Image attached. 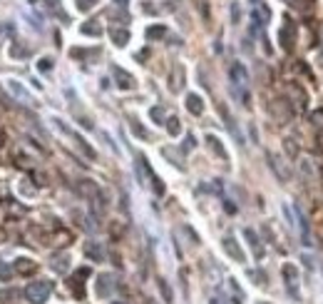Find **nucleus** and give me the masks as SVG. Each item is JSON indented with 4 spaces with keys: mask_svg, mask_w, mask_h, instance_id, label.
<instances>
[{
    "mask_svg": "<svg viewBox=\"0 0 323 304\" xmlns=\"http://www.w3.org/2000/svg\"><path fill=\"white\" fill-rule=\"evenodd\" d=\"M50 292H53V282H48V279H37V282H30V284H27L25 297H27L30 304H43V302H48Z\"/></svg>",
    "mask_w": 323,
    "mask_h": 304,
    "instance_id": "obj_1",
    "label": "nucleus"
},
{
    "mask_svg": "<svg viewBox=\"0 0 323 304\" xmlns=\"http://www.w3.org/2000/svg\"><path fill=\"white\" fill-rule=\"evenodd\" d=\"M53 125H55V127H57V130H60V132L65 135V137H70V140L75 142V147H77L80 152H82L85 157L95 160V150H92V147H90V145H87V142H85L82 137H80V135H77L75 130H70V127H67V125H65V122H62L60 118H53Z\"/></svg>",
    "mask_w": 323,
    "mask_h": 304,
    "instance_id": "obj_2",
    "label": "nucleus"
},
{
    "mask_svg": "<svg viewBox=\"0 0 323 304\" xmlns=\"http://www.w3.org/2000/svg\"><path fill=\"white\" fill-rule=\"evenodd\" d=\"M266 160H269L271 170L276 172V177H278L281 182H289V180H291V170L284 165V160H281V157H276L273 152H269V155H266Z\"/></svg>",
    "mask_w": 323,
    "mask_h": 304,
    "instance_id": "obj_3",
    "label": "nucleus"
},
{
    "mask_svg": "<svg viewBox=\"0 0 323 304\" xmlns=\"http://www.w3.org/2000/svg\"><path fill=\"white\" fill-rule=\"evenodd\" d=\"M112 292H114V277L112 274H100L97 282H95V294L100 299H107Z\"/></svg>",
    "mask_w": 323,
    "mask_h": 304,
    "instance_id": "obj_4",
    "label": "nucleus"
},
{
    "mask_svg": "<svg viewBox=\"0 0 323 304\" xmlns=\"http://www.w3.org/2000/svg\"><path fill=\"white\" fill-rule=\"evenodd\" d=\"M284 279H286V289L291 292V297H298V272L294 264H284Z\"/></svg>",
    "mask_w": 323,
    "mask_h": 304,
    "instance_id": "obj_5",
    "label": "nucleus"
},
{
    "mask_svg": "<svg viewBox=\"0 0 323 304\" xmlns=\"http://www.w3.org/2000/svg\"><path fill=\"white\" fill-rule=\"evenodd\" d=\"M112 75H114V80H117V85L122 88V90H130V88H135V78L127 72V70H122V67H112Z\"/></svg>",
    "mask_w": 323,
    "mask_h": 304,
    "instance_id": "obj_6",
    "label": "nucleus"
},
{
    "mask_svg": "<svg viewBox=\"0 0 323 304\" xmlns=\"http://www.w3.org/2000/svg\"><path fill=\"white\" fill-rule=\"evenodd\" d=\"M224 252H226L231 259H236V262H244V259H246L244 249L239 247V242H236L234 237H226V240H224Z\"/></svg>",
    "mask_w": 323,
    "mask_h": 304,
    "instance_id": "obj_7",
    "label": "nucleus"
},
{
    "mask_svg": "<svg viewBox=\"0 0 323 304\" xmlns=\"http://www.w3.org/2000/svg\"><path fill=\"white\" fill-rule=\"evenodd\" d=\"M231 80L236 83V88H246L249 85V75H246V70H244V65H241V62L231 65Z\"/></svg>",
    "mask_w": 323,
    "mask_h": 304,
    "instance_id": "obj_8",
    "label": "nucleus"
},
{
    "mask_svg": "<svg viewBox=\"0 0 323 304\" xmlns=\"http://www.w3.org/2000/svg\"><path fill=\"white\" fill-rule=\"evenodd\" d=\"M296 219H298V227H301V240H303V244L311 247V244H313V242H311V227H308V219H306V214L301 212V207H296Z\"/></svg>",
    "mask_w": 323,
    "mask_h": 304,
    "instance_id": "obj_9",
    "label": "nucleus"
},
{
    "mask_svg": "<svg viewBox=\"0 0 323 304\" xmlns=\"http://www.w3.org/2000/svg\"><path fill=\"white\" fill-rule=\"evenodd\" d=\"M50 267H53L57 274H65V272H67V267H70V254H67V252L55 254V257L50 259Z\"/></svg>",
    "mask_w": 323,
    "mask_h": 304,
    "instance_id": "obj_10",
    "label": "nucleus"
},
{
    "mask_svg": "<svg viewBox=\"0 0 323 304\" xmlns=\"http://www.w3.org/2000/svg\"><path fill=\"white\" fill-rule=\"evenodd\" d=\"M187 110L191 112V115H201V112H204V100H201L196 92L187 95Z\"/></svg>",
    "mask_w": 323,
    "mask_h": 304,
    "instance_id": "obj_11",
    "label": "nucleus"
},
{
    "mask_svg": "<svg viewBox=\"0 0 323 304\" xmlns=\"http://www.w3.org/2000/svg\"><path fill=\"white\" fill-rule=\"evenodd\" d=\"M244 237L249 240V244H251V249H254V254L261 259L264 257V247H261V240L256 237V232L254 230H244Z\"/></svg>",
    "mask_w": 323,
    "mask_h": 304,
    "instance_id": "obj_12",
    "label": "nucleus"
},
{
    "mask_svg": "<svg viewBox=\"0 0 323 304\" xmlns=\"http://www.w3.org/2000/svg\"><path fill=\"white\" fill-rule=\"evenodd\" d=\"M85 274H87V270L82 267V270H80V272H77V274H75V277H72V279L67 282V284L72 287V292H75V297H80V299H82V294H85V292H82V282H80V279H82Z\"/></svg>",
    "mask_w": 323,
    "mask_h": 304,
    "instance_id": "obj_13",
    "label": "nucleus"
},
{
    "mask_svg": "<svg viewBox=\"0 0 323 304\" xmlns=\"http://www.w3.org/2000/svg\"><path fill=\"white\" fill-rule=\"evenodd\" d=\"M35 270H37V264H35L32 259H25V257H23V259L15 262V272H18V274H32Z\"/></svg>",
    "mask_w": 323,
    "mask_h": 304,
    "instance_id": "obj_14",
    "label": "nucleus"
},
{
    "mask_svg": "<svg viewBox=\"0 0 323 304\" xmlns=\"http://www.w3.org/2000/svg\"><path fill=\"white\" fill-rule=\"evenodd\" d=\"M281 45H284L286 50H291V45H294V25L291 23L281 28Z\"/></svg>",
    "mask_w": 323,
    "mask_h": 304,
    "instance_id": "obj_15",
    "label": "nucleus"
},
{
    "mask_svg": "<svg viewBox=\"0 0 323 304\" xmlns=\"http://www.w3.org/2000/svg\"><path fill=\"white\" fill-rule=\"evenodd\" d=\"M109 35H112L114 45H119V48L130 43V32H127V30H117V28H112V30H109Z\"/></svg>",
    "mask_w": 323,
    "mask_h": 304,
    "instance_id": "obj_16",
    "label": "nucleus"
},
{
    "mask_svg": "<svg viewBox=\"0 0 323 304\" xmlns=\"http://www.w3.org/2000/svg\"><path fill=\"white\" fill-rule=\"evenodd\" d=\"M207 142H209V147L216 152V155H219L221 160H229V155H226V150H224V145H221V140H219V137L209 135V137H207Z\"/></svg>",
    "mask_w": 323,
    "mask_h": 304,
    "instance_id": "obj_17",
    "label": "nucleus"
},
{
    "mask_svg": "<svg viewBox=\"0 0 323 304\" xmlns=\"http://www.w3.org/2000/svg\"><path fill=\"white\" fill-rule=\"evenodd\" d=\"M167 35V28L164 25H152V28H147V37L149 40H157V37H164Z\"/></svg>",
    "mask_w": 323,
    "mask_h": 304,
    "instance_id": "obj_18",
    "label": "nucleus"
},
{
    "mask_svg": "<svg viewBox=\"0 0 323 304\" xmlns=\"http://www.w3.org/2000/svg\"><path fill=\"white\" fill-rule=\"evenodd\" d=\"M82 32H85V35L97 37V35H102V28L97 25V20H90V23H85V25H82Z\"/></svg>",
    "mask_w": 323,
    "mask_h": 304,
    "instance_id": "obj_19",
    "label": "nucleus"
},
{
    "mask_svg": "<svg viewBox=\"0 0 323 304\" xmlns=\"http://www.w3.org/2000/svg\"><path fill=\"white\" fill-rule=\"evenodd\" d=\"M10 90H13V92H15L18 97H23L25 102H35V100H32V97H30V95H27V92L23 90V85H20V83H15V80H10Z\"/></svg>",
    "mask_w": 323,
    "mask_h": 304,
    "instance_id": "obj_20",
    "label": "nucleus"
},
{
    "mask_svg": "<svg viewBox=\"0 0 323 304\" xmlns=\"http://www.w3.org/2000/svg\"><path fill=\"white\" fill-rule=\"evenodd\" d=\"M87 257H92L95 262H102V249H100L97 242H90V244H87Z\"/></svg>",
    "mask_w": 323,
    "mask_h": 304,
    "instance_id": "obj_21",
    "label": "nucleus"
},
{
    "mask_svg": "<svg viewBox=\"0 0 323 304\" xmlns=\"http://www.w3.org/2000/svg\"><path fill=\"white\" fill-rule=\"evenodd\" d=\"M182 80H184V70H182V67H177V70H174V80H172V90H174V92H179V90H182V85H184Z\"/></svg>",
    "mask_w": 323,
    "mask_h": 304,
    "instance_id": "obj_22",
    "label": "nucleus"
},
{
    "mask_svg": "<svg viewBox=\"0 0 323 304\" xmlns=\"http://www.w3.org/2000/svg\"><path fill=\"white\" fill-rule=\"evenodd\" d=\"M167 130H169V135H179V132H182L179 120H177V118H169V120H167Z\"/></svg>",
    "mask_w": 323,
    "mask_h": 304,
    "instance_id": "obj_23",
    "label": "nucleus"
},
{
    "mask_svg": "<svg viewBox=\"0 0 323 304\" xmlns=\"http://www.w3.org/2000/svg\"><path fill=\"white\" fill-rule=\"evenodd\" d=\"M157 284H159V289H162V297H164V302H172V289L167 287V282H164V279H157Z\"/></svg>",
    "mask_w": 323,
    "mask_h": 304,
    "instance_id": "obj_24",
    "label": "nucleus"
},
{
    "mask_svg": "<svg viewBox=\"0 0 323 304\" xmlns=\"http://www.w3.org/2000/svg\"><path fill=\"white\" fill-rule=\"evenodd\" d=\"M311 120H313V125H316V127L323 132V110H316L313 115H311Z\"/></svg>",
    "mask_w": 323,
    "mask_h": 304,
    "instance_id": "obj_25",
    "label": "nucleus"
},
{
    "mask_svg": "<svg viewBox=\"0 0 323 304\" xmlns=\"http://www.w3.org/2000/svg\"><path fill=\"white\" fill-rule=\"evenodd\" d=\"M284 147H286V152H289L291 157H296V155H298V147L294 145V140H284Z\"/></svg>",
    "mask_w": 323,
    "mask_h": 304,
    "instance_id": "obj_26",
    "label": "nucleus"
},
{
    "mask_svg": "<svg viewBox=\"0 0 323 304\" xmlns=\"http://www.w3.org/2000/svg\"><path fill=\"white\" fill-rule=\"evenodd\" d=\"M5 299H18V292L15 289H3V292H0V302H5Z\"/></svg>",
    "mask_w": 323,
    "mask_h": 304,
    "instance_id": "obj_27",
    "label": "nucleus"
},
{
    "mask_svg": "<svg viewBox=\"0 0 323 304\" xmlns=\"http://www.w3.org/2000/svg\"><path fill=\"white\" fill-rule=\"evenodd\" d=\"M37 70H40V72L53 70V60H50V58H43V60H40V65H37Z\"/></svg>",
    "mask_w": 323,
    "mask_h": 304,
    "instance_id": "obj_28",
    "label": "nucleus"
},
{
    "mask_svg": "<svg viewBox=\"0 0 323 304\" xmlns=\"http://www.w3.org/2000/svg\"><path fill=\"white\" fill-rule=\"evenodd\" d=\"M249 277L254 279V284H266V277H264L261 272H254V270H251V272H249Z\"/></svg>",
    "mask_w": 323,
    "mask_h": 304,
    "instance_id": "obj_29",
    "label": "nucleus"
},
{
    "mask_svg": "<svg viewBox=\"0 0 323 304\" xmlns=\"http://www.w3.org/2000/svg\"><path fill=\"white\" fill-rule=\"evenodd\" d=\"M95 5V0H77V8L80 10H87V8H92Z\"/></svg>",
    "mask_w": 323,
    "mask_h": 304,
    "instance_id": "obj_30",
    "label": "nucleus"
},
{
    "mask_svg": "<svg viewBox=\"0 0 323 304\" xmlns=\"http://www.w3.org/2000/svg\"><path fill=\"white\" fill-rule=\"evenodd\" d=\"M132 130H135V132H137L139 137H147V132H144V127H142V125H139L137 120H132Z\"/></svg>",
    "mask_w": 323,
    "mask_h": 304,
    "instance_id": "obj_31",
    "label": "nucleus"
},
{
    "mask_svg": "<svg viewBox=\"0 0 323 304\" xmlns=\"http://www.w3.org/2000/svg\"><path fill=\"white\" fill-rule=\"evenodd\" d=\"M152 118H154V120L159 122L162 118H164V110H162V107H152Z\"/></svg>",
    "mask_w": 323,
    "mask_h": 304,
    "instance_id": "obj_32",
    "label": "nucleus"
},
{
    "mask_svg": "<svg viewBox=\"0 0 323 304\" xmlns=\"http://www.w3.org/2000/svg\"><path fill=\"white\" fill-rule=\"evenodd\" d=\"M10 55H13V58H23V55H25V50H23L20 45H13V48H10Z\"/></svg>",
    "mask_w": 323,
    "mask_h": 304,
    "instance_id": "obj_33",
    "label": "nucleus"
},
{
    "mask_svg": "<svg viewBox=\"0 0 323 304\" xmlns=\"http://www.w3.org/2000/svg\"><path fill=\"white\" fill-rule=\"evenodd\" d=\"M8 274H10V272H8V264L0 262V279H8Z\"/></svg>",
    "mask_w": 323,
    "mask_h": 304,
    "instance_id": "obj_34",
    "label": "nucleus"
},
{
    "mask_svg": "<svg viewBox=\"0 0 323 304\" xmlns=\"http://www.w3.org/2000/svg\"><path fill=\"white\" fill-rule=\"evenodd\" d=\"M191 147H194V137L189 135V137H187V145H184V150H191Z\"/></svg>",
    "mask_w": 323,
    "mask_h": 304,
    "instance_id": "obj_35",
    "label": "nucleus"
},
{
    "mask_svg": "<svg viewBox=\"0 0 323 304\" xmlns=\"http://www.w3.org/2000/svg\"><path fill=\"white\" fill-rule=\"evenodd\" d=\"M256 304H266V302H256Z\"/></svg>",
    "mask_w": 323,
    "mask_h": 304,
    "instance_id": "obj_36",
    "label": "nucleus"
},
{
    "mask_svg": "<svg viewBox=\"0 0 323 304\" xmlns=\"http://www.w3.org/2000/svg\"><path fill=\"white\" fill-rule=\"evenodd\" d=\"M117 304H122V302H117Z\"/></svg>",
    "mask_w": 323,
    "mask_h": 304,
    "instance_id": "obj_37",
    "label": "nucleus"
}]
</instances>
